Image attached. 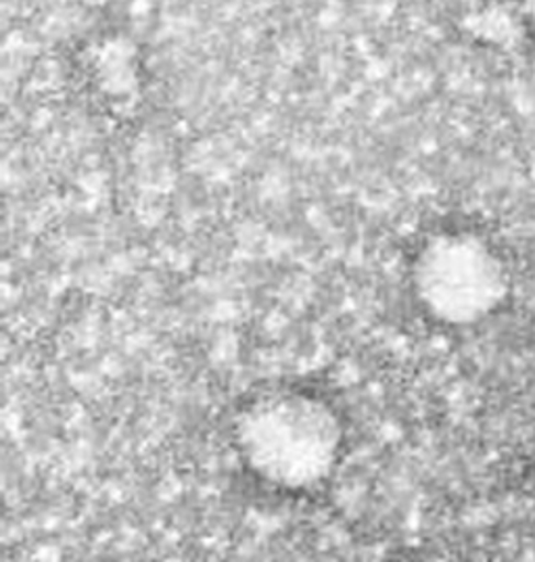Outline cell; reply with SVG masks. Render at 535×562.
I'll return each instance as SVG.
<instances>
[{
    "instance_id": "cell-2",
    "label": "cell",
    "mask_w": 535,
    "mask_h": 562,
    "mask_svg": "<svg viewBox=\"0 0 535 562\" xmlns=\"http://www.w3.org/2000/svg\"><path fill=\"white\" fill-rule=\"evenodd\" d=\"M414 289L428 314L448 325L490 316L506 295V272L492 247L469 233L431 238L414 261Z\"/></svg>"
},
{
    "instance_id": "cell-1",
    "label": "cell",
    "mask_w": 535,
    "mask_h": 562,
    "mask_svg": "<svg viewBox=\"0 0 535 562\" xmlns=\"http://www.w3.org/2000/svg\"><path fill=\"white\" fill-rule=\"evenodd\" d=\"M235 441L245 467L257 479L285 492H308L337 464L342 420L314 393L270 391L238 412Z\"/></svg>"
},
{
    "instance_id": "cell-3",
    "label": "cell",
    "mask_w": 535,
    "mask_h": 562,
    "mask_svg": "<svg viewBox=\"0 0 535 562\" xmlns=\"http://www.w3.org/2000/svg\"><path fill=\"white\" fill-rule=\"evenodd\" d=\"M527 15H530V20H532L535 27V0H527Z\"/></svg>"
}]
</instances>
